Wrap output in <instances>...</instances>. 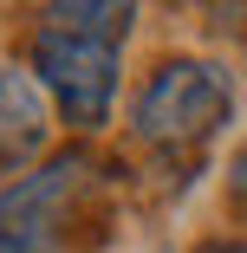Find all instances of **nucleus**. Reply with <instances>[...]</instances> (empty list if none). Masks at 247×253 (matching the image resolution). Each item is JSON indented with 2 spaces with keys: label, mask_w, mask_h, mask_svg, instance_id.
I'll list each match as a JSON object with an SVG mask.
<instances>
[{
  "label": "nucleus",
  "mask_w": 247,
  "mask_h": 253,
  "mask_svg": "<svg viewBox=\"0 0 247 253\" xmlns=\"http://www.w3.org/2000/svg\"><path fill=\"white\" fill-rule=\"evenodd\" d=\"M228 78L208 59H169L137 97V136L150 143H202L228 124Z\"/></svg>",
  "instance_id": "f257e3e1"
},
{
  "label": "nucleus",
  "mask_w": 247,
  "mask_h": 253,
  "mask_svg": "<svg viewBox=\"0 0 247 253\" xmlns=\"http://www.w3.org/2000/svg\"><path fill=\"white\" fill-rule=\"evenodd\" d=\"M78 182H85V156H52L26 182L0 188V253H46Z\"/></svg>",
  "instance_id": "7ed1b4c3"
},
{
  "label": "nucleus",
  "mask_w": 247,
  "mask_h": 253,
  "mask_svg": "<svg viewBox=\"0 0 247 253\" xmlns=\"http://www.w3.org/2000/svg\"><path fill=\"white\" fill-rule=\"evenodd\" d=\"M33 65H39L33 78L59 97V111H65L78 130H98V124L111 117V97H117V45L39 26V39H33Z\"/></svg>",
  "instance_id": "f03ea898"
},
{
  "label": "nucleus",
  "mask_w": 247,
  "mask_h": 253,
  "mask_svg": "<svg viewBox=\"0 0 247 253\" xmlns=\"http://www.w3.org/2000/svg\"><path fill=\"white\" fill-rule=\"evenodd\" d=\"M52 136V104L46 84L20 65H0V163H26Z\"/></svg>",
  "instance_id": "20e7f679"
},
{
  "label": "nucleus",
  "mask_w": 247,
  "mask_h": 253,
  "mask_svg": "<svg viewBox=\"0 0 247 253\" xmlns=\"http://www.w3.org/2000/svg\"><path fill=\"white\" fill-rule=\"evenodd\" d=\"M234 195L247 201V149H241V156H234Z\"/></svg>",
  "instance_id": "423d86ee"
},
{
  "label": "nucleus",
  "mask_w": 247,
  "mask_h": 253,
  "mask_svg": "<svg viewBox=\"0 0 247 253\" xmlns=\"http://www.w3.org/2000/svg\"><path fill=\"white\" fill-rule=\"evenodd\" d=\"M137 7H124V0H59V7H46V26L52 33H78V39H104L117 45L130 33Z\"/></svg>",
  "instance_id": "39448f33"
}]
</instances>
